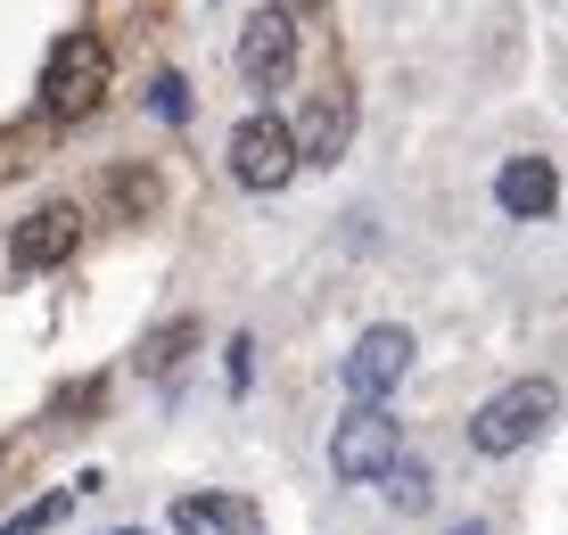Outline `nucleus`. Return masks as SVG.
<instances>
[{
	"label": "nucleus",
	"instance_id": "obj_9",
	"mask_svg": "<svg viewBox=\"0 0 568 535\" xmlns=\"http://www.w3.org/2000/svg\"><path fill=\"white\" fill-rule=\"evenodd\" d=\"M74 248H83V214L74 206H33L26 223L9 231V264L17 272H50V264H67Z\"/></svg>",
	"mask_w": 568,
	"mask_h": 535
},
{
	"label": "nucleus",
	"instance_id": "obj_15",
	"mask_svg": "<svg viewBox=\"0 0 568 535\" xmlns=\"http://www.w3.org/2000/svg\"><path fill=\"white\" fill-rule=\"evenodd\" d=\"M156 115H165V124H182V115H190V91H182V74H156Z\"/></svg>",
	"mask_w": 568,
	"mask_h": 535
},
{
	"label": "nucleus",
	"instance_id": "obj_2",
	"mask_svg": "<svg viewBox=\"0 0 568 535\" xmlns=\"http://www.w3.org/2000/svg\"><path fill=\"white\" fill-rule=\"evenodd\" d=\"M108 83H115L108 33H67V42L50 50V67H42V108L58 124H83V115L108 99Z\"/></svg>",
	"mask_w": 568,
	"mask_h": 535
},
{
	"label": "nucleus",
	"instance_id": "obj_17",
	"mask_svg": "<svg viewBox=\"0 0 568 535\" xmlns=\"http://www.w3.org/2000/svg\"><path fill=\"white\" fill-rule=\"evenodd\" d=\"M454 535H495V527H486V519H462V527H454Z\"/></svg>",
	"mask_w": 568,
	"mask_h": 535
},
{
	"label": "nucleus",
	"instance_id": "obj_7",
	"mask_svg": "<svg viewBox=\"0 0 568 535\" xmlns=\"http://www.w3.org/2000/svg\"><path fill=\"white\" fill-rule=\"evenodd\" d=\"M297 149H305V165H338V157L355 149V91H346V83H322V91L305 99Z\"/></svg>",
	"mask_w": 568,
	"mask_h": 535
},
{
	"label": "nucleus",
	"instance_id": "obj_10",
	"mask_svg": "<svg viewBox=\"0 0 568 535\" xmlns=\"http://www.w3.org/2000/svg\"><path fill=\"white\" fill-rule=\"evenodd\" d=\"M173 527L182 535H256L264 527V511L247 503V494H182V503H173Z\"/></svg>",
	"mask_w": 568,
	"mask_h": 535
},
{
	"label": "nucleus",
	"instance_id": "obj_4",
	"mask_svg": "<svg viewBox=\"0 0 568 535\" xmlns=\"http://www.w3.org/2000/svg\"><path fill=\"white\" fill-rule=\"evenodd\" d=\"M396 462H404V428H396V412H387V404H355V412H338V428H329V470H338L346 486L387 478Z\"/></svg>",
	"mask_w": 568,
	"mask_h": 535
},
{
	"label": "nucleus",
	"instance_id": "obj_16",
	"mask_svg": "<svg viewBox=\"0 0 568 535\" xmlns=\"http://www.w3.org/2000/svg\"><path fill=\"white\" fill-rule=\"evenodd\" d=\"M247 371H256V339H231V363H223L231 395H247Z\"/></svg>",
	"mask_w": 568,
	"mask_h": 535
},
{
	"label": "nucleus",
	"instance_id": "obj_5",
	"mask_svg": "<svg viewBox=\"0 0 568 535\" xmlns=\"http://www.w3.org/2000/svg\"><path fill=\"white\" fill-rule=\"evenodd\" d=\"M404 371H413V330H404V322H379V330H363L355 354L338 363V387L355 395V404H387V395L404 387Z\"/></svg>",
	"mask_w": 568,
	"mask_h": 535
},
{
	"label": "nucleus",
	"instance_id": "obj_14",
	"mask_svg": "<svg viewBox=\"0 0 568 535\" xmlns=\"http://www.w3.org/2000/svg\"><path fill=\"white\" fill-rule=\"evenodd\" d=\"M74 494H83V486H58V494H42V503H26V511H17V519L0 527V535H50L58 519H67V503H74Z\"/></svg>",
	"mask_w": 568,
	"mask_h": 535
},
{
	"label": "nucleus",
	"instance_id": "obj_8",
	"mask_svg": "<svg viewBox=\"0 0 568 535\" xmlns=\"http://www.w3.org/2000/svg\"><path fill=\"white\" fill-rule=\"evenodd\" d=\"M495 206L511 214V223H544V214L560 206V173H552V157H536V149L503 157V165H495Z\"/></svg>",
	"mask_w": 568,
	"mask_h": 535
},
{
	"label": "nucleus",
	"instance_id": "obj_1",
	"mask_svg": "<svg viewBox=\"0 0 568 535\" xmlns=\"http://www.w3.org/2000/svg\"><path fill=\"white\" fill-rule=\"evenodd\" d=\"M552 421H560V387L552 380H511L469 412V445H478L486 462H503V453H527Z\"/></svg>",
	"mask_w": 568,
	"mask_h": 535
},
{
	"label": "nucleus",
	"instance_id": "obj_12",
	"mask_svg": "<svg viewBox=\"0 0 568 535\" xmlns=\"http://www.w3.org/2000/svg\"><path fill=\"white\" fill-rule=\"evenodd\" d=\"M379 494H387V503L404 511V519H420V511L437 503V478H428V462H420V453H404V462H396V470L379 478Z\"/></svg>",
	"mask_w": 568,
	"mask_h": 535
},
{
	"label": "nucleus",
	"instance_id": "obj_6",
	"mask_svg": "<svg viewBox=\"0 0 568 535\" xmlns=\"http://www.w3.org/2000/svg\"><path fill=\"white\" fill-rule=\"evenodd\" d=\"M288 67H297V9H281V0H272V9H256V17L240 26V74H247L256 91H281Z\"/></svg>",
	"mask_w": 568,
	"mask_h": 535
},
{
	"label": "nucleus",
	"instance_id": "obj_13",
	"mask_svg": "<svg viewBox=\"0 0 568 535\" xmlns=\"http://www.w3.org/2000/svg\"><path fill=\"white\" fill-rule=\"evenodd\" d=\"M156 198H165V190H156V173H149V165H115V173H108V206L124 214V223H149Z\"/></svg>",
	"mask_w": 568,
	"mask_h": 535
},
{
	"label": "nucleus",
	"instance_id": "obj_18",
	"mask_svg": "<svg viewBox=\"0 0 568 535\" xmlns=\"http://www.w3.org/2000/svg\"><path fill=\"white\" fill-rule=\"evenodd\" d=\"M281 9H305V0H281Z\"/></svg>",
	"mask_w": 568,
	"mask_h": 535
},
{
	"label": "nucleus",
	"instance_id": "obj_19",
	"mask_svg": "<svg viewBox=\"0 0 568 535\" xmlns=\"http://www.w3.org/2000/svg\"><path fill=\"white\" fill-rule=\"evenodd\" d=\"M115 535H141V527H115Z\"/></svg>",
	"mask_w": 568,
	"mask_h": 535
},
{
	"label": "nucleus",
	"instance_id": "obj_3",
	"mask_svg": "<svg viewBox=\"0 0 568 535\" xmlns=\"http://www.w3.org/2000/svg\"><path fill=\"white\" fill-rule=\"evenodd\" d=\"M231 182L240 190H256V198H272V190H288L297 182V165H305V149H297V124H281L272 108H256V115H240V132H231Z\"/></svg>",
	"mask_w": 568,
	"mask_h": 535
},
{
	"label": "nucleus",
	"instance_id": "obj_11",
	"mask_svg": "<svg viewBox=\"0 0 568 535\" xmlns=\"http://www.w3.org/2000/svg\"><path fill=\"white\" fill-rule=\"evenodd\" d=\"M199 346V322H165V330H149L141 346H132V371H149V380H165L182 354Z\"/></svg>",
	"mask_w": 568,
	"mask_h": 535
}]
</instances>
